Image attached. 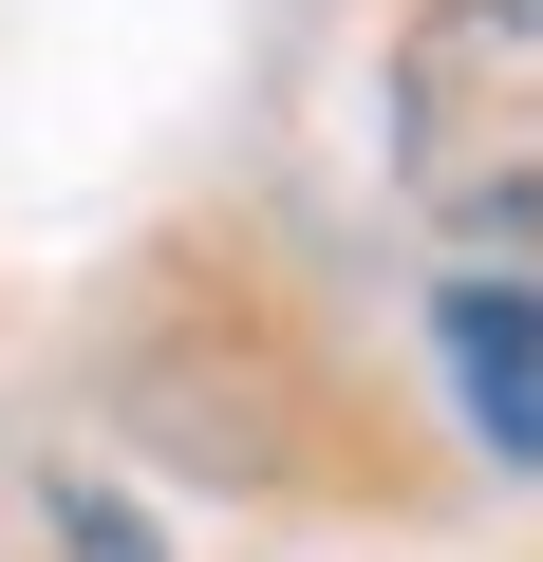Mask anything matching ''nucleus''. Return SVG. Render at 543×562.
<instances>
[{
  "label": "nucleus",
  "instance_id": "obj_1",
  "mask_svg": "<svg viewBox=\"0 0 543 562\" xmlns=\"http://www.w3.org/2000/svg\"><path fill=\"white\" fill-rule=\"evenodd\" d=\"M394 169L450 244H543V0H431L394 38Z\"/></svg>",
  "mask_w": 543,
  "mask_h": 562
},
{
  "label": "nucleus",
  "instance_id": "obj_2",
  "mask_svg": "<svg viewBox=\"0 0 543 562\" xmlns=\"http://www.w3.org/2000/svg\"><path fill=\"white\" fill-rule=\"evenodd\" d=\"M431 357H450V413H468L506 469H543V281H450Z\"/></svg>",
  "mask_w": 543,
  "mask_h": 562
}]
</instances>
